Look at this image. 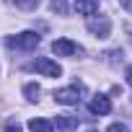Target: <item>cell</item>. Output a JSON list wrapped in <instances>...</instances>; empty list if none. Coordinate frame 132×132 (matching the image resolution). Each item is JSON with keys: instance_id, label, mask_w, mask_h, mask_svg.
<instances>
[{"instance_id": "17", "label": "cell", "mask_w": 132, "mask_h": 132, "mask_svg": "<svg viewBox=\"0 0 132 132\" xmlns=\"http://www.w3.org/2000/svg\"><path fill=\"white\" fill-rule=\"evenodd\" d=\"M91 132H96V129H91Z\"/></svg>"}, {"instance_id": "6", "label": "cell", "mask_w": 132, "mask_h": 132, "mask_svg": "<svg viewBox=\"0 0 132 132\" xmlns=\"http://www.w3.org/2000/svg\"><path fill=\"white\" fill-rule=\"evenodd\" d=\"M91 111L104 117V114H109V111H111V101H109L104 93H96V96L91 98Z\"/></svg>"}, {"instance_id": "12", "label": "cell", "mask_w": 132, "mask_h": 132, "mask_svg": "<svg viewBox=\"0 0 132 132\" xmlns=\"http://www.w3.org/2000/svg\"><path fill=\"white\" fill-rule=\"evenodd\" d=\"M52 11H57V13H65V0H52Z\"/></svg>"}, {"instance_id": "3", "label": "cell", "mask_w": 132, "mask_h": 132, "mask_svg": "<svg viewBox=\"0 0 132 132\" xmlns=\"http://www.w3.org/2000/svg\"><path fill=\"white\" fill-rule=\"evenodd\" d=\"M88 31H91L93 36H98V39H106L109 31H111V21H109L106 16H101V18H91V21H88Z\"/></svg>"}, {"instance_id": "7", "label": "cell", "mask_w": 132, "mask_h": 132, "mask_svg": "<svg viewBox=\"0 0 132 132\" xmlns=\"http://www.w3.org/2000/svg\"><path fill=\"white\" fill-rule=\"evenodd\" d=\"M101 5V0H75V11L83 16H93Z\"/></svg>"}, {"instance_id": "8", "label": "cell", "mask_w": 132, "mask_h": 132, "mask_svg": "<svg viewBox=\"0 0 132 132\" xmlns=\"http://www.w3.org/2000/svg\"><path fill=\"white\" fill-rule=\"evenodd\" d=\"M29 132H54V124L49 119H29Z\"/></svg>"}, {"instance_id": "2", "label": "cell", "mask_w": 132, "mask_h": 132, "mask_svg": "<svg viewBox=\"0 0 132 132\" xmlns=\"http://www.w3.org/2000/svg\"><path fill=\"white\" fill-rule=\"evenodd\" d=\"M31 70H36V73H42V75H47V78H60V75H62V68H60L57 62H52L49 57L34 60V62H31Z\"/></svg>"}, {"instance_id": "14", "label": "cell", "mask_w": 132, "mask_h": 132, "mask_svg": "<svg viewBox=\"0 0 132 132\" xmlns=\"http://www.w3.org/2000/svg\"><path fill=\"white\" fill-rule=\"evenodd\" d=\"M5 132H21V124L18 122H8L5 124Z\"/></svg>"}, {"instance_id": "10", "label": "cell", "mask_w": 132, "mask_h": 132, "mask_svg": "<svg viewBox=\"0 0 132 132\" xmlns=\"http://www.w3.org/2000/svg\"><path fill=\"white\" fill-rule=\"evenodd\" d=\"M23 93H26V98H29V101H39V96H42V88H39L36 83H29V86L23 88Z\"/></svg>"}, {"instance_id": "1", "label": "cell", "mask_w": 132, "mask_h": 132, "mask_svg": "<svg viewBox=\"0 0 132 132\" xmlns=\"http://www.w3.org/2000/svg\"><path fill=\"white\" fill-rule=\"evenodd\" d=\"M8 47L11 49H36L39 47V34L36 31H23L18 36H11L8 39Z\"/></svg>"}, {"instance_id": "9", "label": "cell", "mask_w": 132, "mask_h": 132, "mask_svg": "<svg viewBox=\"0 0 132 132\" xmlns=\"http://www.w3.org/2000/svg\"><path fill=\"white\" fill-rule=\"evenodd\" d=\"M57 127H60L62 132H73V129L78 127V119H73V117H68V114H62V117H57Z\"/></svg>"}, {"instance_id": "15", "label": "cell", "mask_w": 132, "mask_h": 132, "mask_svg": "<svg viewBox=\"0 0 132 132\" xmlns=\"http://www.w3.org/2000/svg\"><path fill=\"white\" fill-rule=\"evenodd\" d=\"M124 78H127V83L132 86V65H129V68H127V73H124Z\"/></svg>"}, {"instance_id": "11", "label": "cell", "mask_w": 132, "mask_h": 132, "mask_svg": "<svg viewBox=\"0 0 132 132\" xmlns=\"http://www.w3.org/2000/svg\"><path fill=\"white\" fill-rule=\"evenodd\" d=\"M13 3H16V8L31 11V8H36V5H39V0H13Z\"/></svg>"}, {"instance_id": "5", "label": "cell", "mask_w": 132, "mask_h": 132, "mask_svg": "<svg viewBox=\"0 0 132 132\" xmlns=\"http://www.w3.org/2000/svg\"><path fill=\"white\" fill-rule=\"evenodd\" d=\"M54 101H57V104H65V106H75V104L80 101V86H78V88L54 91Z\"/></svg>"}, {"instance_id": "13", "label": "cell", "mask_w": 132, "mask_h": 132, "mask_svg": "<svg viewBox=\"0 0 132 132\" xmlns=\"http://www.w3.org/2000/svg\"><path fill=\"white\" fill-rule=\"evenodd\" d=\"M106 132H127V127H124L122 122H114V124H111V127H109Z\"/></svg>"}, {"instance_id": "16", "label": "cell", "mask_w": 132, "mask_h": 132, "mask_svg": "<svg viewBox=\"0 0 132 132\" xmlns=\"http://www.w3.org/2000/svg\"><path fill=\"white\" fill-rule=\"evenodd\" d=\"M122 3V8H127V11H132V0H119Z\"/></svg>"}, {"instance_id": "4", "label": "cell", "mask_w": 132, "mask_h": 132, "mask_svg": "<svg viewBox=\"0 0 132 132\" xmlns=\"http://www.w3.org/2000/svg\"><path fill=\"white\" fill-rule=\"evenodd\" d=\"M52 52H54L57 57H70V54L80 52V47H78L75 42H70V39H54V42H52Z\"/></svg>"}]
</instances>
